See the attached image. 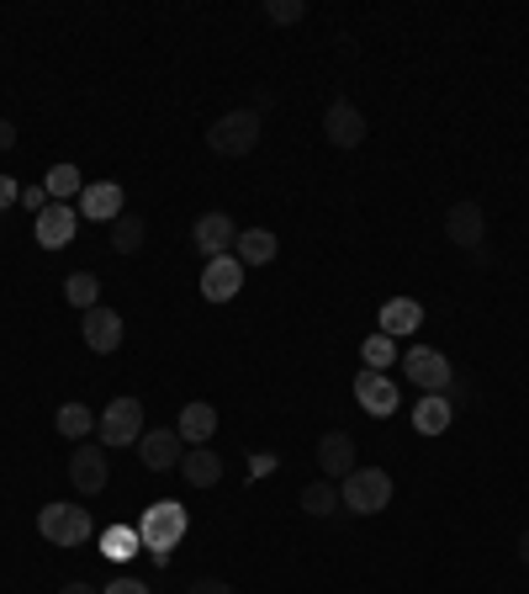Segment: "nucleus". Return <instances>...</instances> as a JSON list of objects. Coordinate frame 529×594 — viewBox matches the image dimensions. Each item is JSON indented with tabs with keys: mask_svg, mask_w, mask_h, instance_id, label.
I'll list each match as a JSON object with an SVG mask.
<instances>
[{
	"mask_svg": "<svg viewBox=\"0 0 529 594\" xmlns=\"http://www.w3.org/2000/svg\"><path fill=\"white\" fill-rule=\"evenodd\" d=\"M392 356H397V340L376 329L366 346H360V367H366V372H392Z\"/></svg>",
	"mask_w": 529,
	"mask_h": 594,
	"instance_id": "nucleus-28",
	"label": "nucleus"
},
{
	"mask_svg": "<svg viewBox=\"0 0 529 594\" xmlns=\"http://www.w3.org/2000/svg\"><path fill=\"white\" fill-rule=\"evenodd\" d=\"M11 144H17V128H11V123L0 117V149H11Z\"/></svg>",
	"mask_w": 529,
	"mask_h": 594,
	"instance_id": "nucleus-37",
	"label": "nucleus"
},
{
	"mask_svg": "<svg viewBox=\"0 0 529 594\" xmlns=\"http://www.w3.org/2000/svg\"><path fill=\"white\" fill-rule=\"evenodd\" d=\"M445 240L455 244V250H482L487 244V213L476 208V202H455L445 213Z\"/></svg>",
	"mask_w": 529,
	"mask_h": 594,
	"instance_id": "nucleus-9",
	"label": "nucleus"
},
{
	"mask_svg": "<svg viewBox=\"0 0 529 594\" xmlns=\"http://www.w3.org/2000/svg\"><path fill=\"white\" fill-rule=\"evenodd\" d=\"M22 208L43 213V208H48V191H43V187H22Z\"/></svg>",
	"mask_w": 529,
	"mask_h": 594,
	"instance_id": "nucleus-35",
	"label": "nucleus"
},
{
	"mask_svg": "<svg viewBox=\"0 0 529 594\" xmlns=\"http://www.w3.org/2000/svg\"><path fill=\"white\" fill-rule=\"evenodd\" d=\"M317 467H323V478H334V484H344V478L355 473V441H349V431H328L317 441Z\"/></svg>",
	"mask_w": 529,
	"mask_h": 594,
	"instance_id": "nucleus-16",
	"label": "nucleus"
},
{
	"mask_svg": "<svg viewBox=\"0 0 529 594\" xmlns=\"http://www.w3.org/2000/svg\"><path fill=\"white\" fill-rule=\"evenodd\" d=\"M238 293H244V266H238V255L207 261V271H202V297H207V303H234Z\"/></svg>",
	"mask_w": 529,
	"mask_h": 594,
	"instance_id": "nucleus-13",
	"label": "nucleus"
},
{
	"mask_svg": "<svg viewBox=\"0 0 529 594\" xmlns=\"http://www.w3.org/2000/svg\"><path fill=\"white\" fill-rule=\"evenodd\" d=\"M53 431L64 435V441H85V435L96 431V414L85 404H64L58 414H53Z\"/></svg>",
	"mask_w": 529,
	"mask_h": 594,
	"instance_id": "nucleus-26",
	"label": "nucleus"
},
{
	"mask_svg": "<svg viewBox=\"0 0 529 594\" xmlns=\"http://www.w3.org/2000/svg\"><path fill=\"white\" fill-rule=\"evenodd\" d=\"M138 425H143V404L138 399H111L101 409V420H96V441H101L106 452L111 446H138Z\"/></svg>",
	"mask_w": 529,
	"mask_h": 594,
	"instance_id": "nucleus-5",
	"label": "nucleus"
},
{
	"mask_svg": "<svg viewBox=\"0 0 529 594\" xmlns=\"http://www.w3.org/2000/svg\"><path fill=\"white\" fill-rule=\"evenodd\" d=\"M106 478H111V462H106V446H90V441H79L75 457H69V484L79 494H101Z\"/></svg>",
	"mask_w": 529,
	"mask_h": 594,
	"instance_id": "nucleus-12",
	"label": "nucleus"
},
{
	"mask_svg": "<svg viewBox=\"0 0 529 594\" xmlns=\"http://www.w3.org/2000/svg\"><path fill=\"white\" fill-rule=\"evenodd\" d=\"M307 17V0H264V22L270 28H291Z\"/></svg>",
	"mask_w": 529,
	"mask_h": 594,
	"instance_id": "nucleus-29",
	"label": "nucleus"
},
{
	"mask_svg": "<svg viewBox=\"0 0 529 594\" xmlns=\"http://www.w3.org/2000/svg\"><path fill=\"white\" fill-rule=\"evenodd\" d=\"M58 594H101V590H90V584H79V579H75V584H64Z\"/></svg>",
	"mask_w": 529,
	"mask_h": 594,
	"instance_id": "nucleus-38",
	"label": "nucleus"
},
{
	"mask_svg": "<svg viewBox=\"0 0 529 594\" xmlns=\"http://www.w3.org/2000/svg\"><path fill=\"white\" fill-rule=\"evenodd\" d=\"M450 420H455V409H450L445 393H423L419 409H413V431L419 435H445Z\"/></svg>",
	"mask_w": 529,
	"mask_h": 594,
	"instance_id": "nucleus-22",
	"label": "nucleus"
},
{
	"mask_svg": "<svg viewBox=\"0 0 529 594\" xmlns=\"http://www.w3.org/2000/svg\"><path fill=\"white\" fill-rule=\"evenodd\" d=\"M37 531L53 541V547H85V541L96 537V520H90V510H79V505H43L37 510Z\"/></svg>",
	"mask_w": 529,
	"mask_h": 594,
	"instance_id": "nucleus-4",
	"label": "nucleus"
},
{
	"mask_svg": "<svg viewBox=\"0 0 529 594\" xmlns=\"http://www.w3.org/2000/svg\"><path fill=\"white\" fill-rule=\"evenodd\" d=\"M185 531H191V515L181 510V499H159V505H149V510H143V520H138V541L154 552L159 563L181 547Z\"/></svg>",
	"mask_w": 529,
	"mask_h": 594,
	"instance_id": "nucleus-2",
	"label": "nucleus"
},
{
	"mask_svg": "<svg viewBox=\"0 0 529 594\" xmlns=\"http://www.w3.org/2000/svg\"><path fill=\"white\" fill-rule=\"evenodd\" d=\"M181 478L191 488H217V484H223V457H217V452H207V446H185Z\"/></svg>",
	"mask_w": 529,
	"mask_h": 594,
	"instance_id": "nucleus-18",
	"label": "nucleus"
},
{
	"mask_svg": "<svg viewBox=\"0 0 529 594\" xmlns=\"http://www.w3.org/2000/svg\"><path fill=\"white\" fill-rule=\"evenodd\" d=\"M43 191H48V202H69L85 191V176H79V165H53L48 176H43Z\"/></svg>",
	"mask_w": 529,
	"mask_h": 594,
	"instance_id": "nucleus-25",
	"label": "nucleus"
},
{
	"mask_svg": "<svg viewBox=\"0 0 529 594\" xmlns=\"http://www.w3.org/2000/svg\"><path fill=\"white\" fill-rule=\"evenodd\" d=\"M11 202H22V187H17V181H11V176L0 170V213H6Z\"/></svg>",
	"mask_w": 529,
	"mask_h": 594,
	"instance_id": "nucleus-31",
	"label": "nucleus"
},
{
	"mask_svg": "<svg viewBox=\"0 0 529 594\" xmlns=\"http://www.w3.org/2000/svg\"><path fill=\"white\" fill-rule=\"evenodd\" d=\"M519 563L529 568V531H519Z\"/></svg>",
	"mask_w": 529,
	"mask_h": 594,
	"instance_id": "nucleus-39",
	"label": "nucleus"
},
{
	"mask_svg": "<svg viewBox=\"0 0 529 594\" xmlns=\"http://www.w3.org/2000/svg\"><path fill=\"white\" fill-rule=\"evenodd\" d=\"M64 297L75 303L79 314H90V308H101V282H96V271H75V276L64 282Z\"/></svg>",
	"mask_w": 529,
	"mask_h": 594,
	"instance_id": "nucleus-27",
	"label": "nucleus"
},
{
	"mask_svg": "<svg viewBox=\"0 0 529 594\" xmlns=\"http://www.w3.org/2000/svg\"><path fill=\"white\" fill-rule=\"evenodd\" d=\"M175 431H181L185 446H207L212 435H217V409L202 404V399H196V404H185L181 420H175Z\"/></svg>",
	"mask_w": 529,
	"mask_h": 594,
	"instance_id": "nucleus-20",
	"label": "nucleus"
},
{
	"mask_svg": "<svg viewBox=\"0 0 529 594\" xmlns=\"http://www.w3.org/2000/svg\"><path fill=\"white\" fill-rule=\"evenodd\" d=\"M143 240H149V223H143L138 213H122L117 223H111V250H117V255H138Z\"/></svg>",
	"mask_w": 529,
	"mask_h": 594,
	"instance_id": "nucleus-24",
	"label": "nucleus"
},
{
	"mask_svg": "<svg viewBox=\"0 0 529 594\" xmlns=\"http://www.w3.org/2000/svg\"><path fill=\"white\" fill-rule=\"evenodd\" d=\"M249 473H255V478H264V473H276V457H270V452H264V457H249Z\"/></svg>",
	"mask_w": 529,
	"mask_h": 594,
	"instance_id": "nucleus-36",
	"label": "nucleus"
},
{
	"mask_svg": "<svg viewBox=\"0 0 529 594\" xmlns=\"http://www.w3.org/2000/svg\"><path fill=\"white\" fill-rule=\"evenodd\" d=\"M106 547H111L106 558H132V547H143V541H138V531H111V537H106Z\"/></svg>",
	"mask_w": 529,
	"mask_h": 594,
	"instance_id": "nucleus-30",
	"label": "nucleus"
},
{
	"mask_svg": "<svg viewBox=\"0 0 529 594\" xmlns=\"http://www.w3.org/2000/svg\"><path fill=\"white\" fill-rule=\"evenodd\" d=\"M79 335H85V346H90L96 356H111L117 346H122V314L101 303V308H90V314H85Z\"/></svg>",
	"mask_w": 529,
	"mask_h": 594,
	"instance_id": "nucleus-15",
	"label": "nucleus"
},
{
	"mask_svg": "<svg viewBox=\"0 0 529 594\" xmlns=\"http://www.w3.org/2000/svg\"><path fill=\"white\" fill-rule=\"evenodd\" d=\"M445 399H450V409H466V404H472V388H466V382L455 378V382L445 388Z\"/></svg>",
	"mask_w": 529,
	"mask_h": 594,
	"instance_id": "nucleus-32",
	"label": "nucleus"
},
{
	"mask_svg": "<svg viewBox=\"0 0 529 594\" xmlns=\"http://www.w3.org/2000/svg\"><path fill=\"white\" fill-rule=\"evenodd\" d=\"M323 138L334 149H360L366 144V112L355 107V102H334V107L323 112Z\"/></svg>",
	"mask_w": 529,
	"mask_h": 594,
	"instance_id": "nucleus-8",
	"label": "nucleus"
},
{
	"mask_svg": "<svg viewBox=\"0 0 529 594\" xmlns=\"http://www.w3.org/2000/svg\"><path fill=\"white\" fill-rule=\"evenodd\" d=\"M260 134H264V117L255 107L223 112V117L207 128V149L212 155H223V160H244V155L260 149Z\"/></svg>",
	"mask_w": 529,
	"mask_h": 594,
	"instance_id": "nucleus-1",
	"label": "nucleus"
},
{
	"mask_svg": "<svg viewBox=\"0 0 529 594\" xmlns=\"http://www.w3.org/2000/svg\"><path fill=\"white\" fill-rule=\"evenodd\" d=\"M355 404L366 409V414H376V420H387V414H397V404H402V393H397L392 372H355Z\"/></svg>",
	"mask_w": 529,
	"mask_h": 594,
	"instance_id": "nucleus-7",
	"label": "nucleus"
},
{
	"mask_svg": "<svg viewBox=\"0 0 529 594\" xmlns=\"http://www.w3.org/2000/svg\"><path fill=\"white\" fill-rule=\"evenodd\" d=\"M339 499L349 515H381L392 505V473H381V467H355L339 484Z\"/></svg>",
	"mask_w": 529,
	"mask_h": 594,
	"instance_id": "nucleus-3",
	"label": "nucleus"
},
{
	"mask_svg": "<svg viewBox=\"0 0 529 594\" xmlns=\"http://www.w3.org/2000/svg\"><path fill=\"white\" fill-rule=\"evenodd\" d=\"M138 457H143L149 473H181V457H185L181 431H143L138 435Z\"/></svg>",
	"mask_w": 529,
	"mask_h": 594,
	"instance_id": "nucleus-10",
	"label": "nucleus"
},
{
	"mask_svg": "<svg viewBox=\"0 0 529 594\" xmlns=\"http://www.w3.org/2000/svg\"><path fill=\"white\" fill-rule=\"evenodd\" d=\"M101 594H149V584H138V579H111Z\"/></svg>",
	"mask_w": 529,
	"mask_h": 594,
	"instance_id": "nucleus-34",
	"label": "nucleus"
},
{
	"mask_svg": "<svg viewBox=\"0 0 529 594\" xmlns=\"http://www.w3.org/2000/svg\"><path fill=\"white\" fill-rule=\"evenodd\" d=\"M79 213L96 218V223H117V218H122V187H117V181H85Z\"/></svg>",
	"mask_w": 529,
	"mask_h": 594,
	"instance_id": "nucleus-17",
	"label": "nucleus"
},
{
	"mask_svg": "<svg viewBox=\"0 0 529 594\" xmlns=\"http://www.w3.org/2000/svg\"><path fill=\"white\" fill-rule=\"evenodd\" d=\"M402 378L419 382L423 393H445L450 382H455V367H450V356H440L434 346H408V351H402Z\"/></svg>",
	"mask_w": 529,
	"mask_h": 594,
	"instance_id": "nucleus-6",
	"label": "nucleus"
},
{
	"mask_svg": "<svg viewBox=\"0 0 529 594\" xmlns=\"http://www.w3.org/2000/svg\"><path fill=\"white\" fill-rule=\"evenodd\" d=\"M302 510L313 515V520H328V515H339V510H344L339 484H334V478H317V484H307V488H302Z\"/></svg>",
	"mask_w": 529,
	"mask_h": 594,
	"instance_id": "nucleus-23",
	"label": "nucleus"
},
{
	"mask_svg": "<svg viewBox=\"0 0 529 594\" xmlns=\"http://www.w3.org/2000/svg\"><path fill=\"white\" fill-rule=\"evenodd\" d=\"M185 594H234V584H223V579H196Z\"/></svg>",
	"mask_w": 529,
	"mask_h": 594,
	"instance_id": "nucleus-33",
	"label": "nucleus"
},
{
	"mask_svg": "<svg viewBox=\"0 0 529 594\" xmlns=\"http://www.w3.org/2000/svg\"><path fill=\"white\" fill-rule=\"evenodd\" d=\"M276 234L270 229H238V244H234V255H238V266L249 271V266H270L276 261Z\"/></svg>",
	"mask_w": 529,
	"mask_h": 594,
	"instance_id": "nucleus-21",
	"label": "nucleus"
},
{
	"mask_svg": "<svg viewBox=\"0 0 529 594\" xmlns=\"http://www.w3.org/2000/svg\"><path fill=\"white\" fill-rule=\"evenodd\" d=\"M419 325H423V303L419 297H392V303L381 308V335H392V340H408Z\"/></svg>",
	"mask_w": 529,
	"mask_h": 594,
	"instance_id": "nucleus-19",
	"label": "nucleus"
},
{
	"mask_svg": "<svg viewBox=\"0 0 529 594\" xmlns=\"http://www.w3.org/2000/svg\"><path fill=\"white\" fill-rule=\"evenodd\" d=\"M191 244H196L207 261H217V255H234L238 223L228 213H202V218H196V229H191Z\"/></svg>",
	"mask_w": 529,
	"mask_h": 594,
	"instance_id": "nucleus-11",
	"label": "nucleus"
},
{
	"mask_svg": "<svg viewBox=\"0 0 529 594\" xmlns=\"http://www.w3.org/2000/svg\"><path fill=\"white\" fill-rule=\"evenodd\" d=\"M75 229H79L75 208H69V202H48V208L37 213V229H32V234H37L43 250H64V244L75 240Z\"/></svg>",
	"mask_w": 529,
	"mask_h": 594,
	"instance_id": "nucleus-14",
	"label": "nucleus"
}]
</instances>
